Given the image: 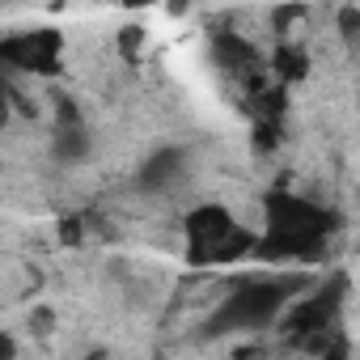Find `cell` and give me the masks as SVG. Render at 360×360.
Wrapping results in <instances>:
<instances>
[{
  "mask_svg": "<svg viewBox=\"0 0 360 360\" xmlns=\"http://www.w3.org/2000/svg\"><path fill=\"white\" fill-rule=\"evenodd\" d=\"M183 169H187V157H183V153H178V148H161V153H153V157L144 161L140 183H144V187L165 191L174 178H183Z\"/></svg>",
  "mask_w": 360,
  "mask_h": 360,
  "instance_id": "cell-6",
  "label": "cell"
},
{
  "mask_svg": "<svg viewBox=\"0 0 360 360\" xmlns=\"http://www.w3.org/2000/svg\"><path fill=\"white\" fill-rule=\"evenodd\" d=\"M0 356H13V339L9 335H0Z\"/></svg>",
  "mask_w": 360,
  "mask_h": 360,
  "instance_id": "cell-9",
  "label": "cell"
},
{
  "mask_svg": "<svg viewBox=\"0 0 360 360\" xmlns=\"http://www.w3.org/2000/svg\"><path fill=\"white\" fill-rule=\"evenodd\" d=\"M123 5H127V9H140V5H148V0H123Z\"/></svg>",
  "mask_w": 360,
  "mask_h": 360,
  "instance_id": "cell-10",
  "label": "cell"
},
{
  "mask_svg": "<svg viewBox=\"0 0 360 360\" xmlns=\"http://www.w3.org/2000/svg\"><path fill=\"white\" fill-rule=\"evenodd\" d=\"M0 64L22 72H56L60 64V34L56 30H30L0 43Z\"/></svg>",
  "mask_w": 360,
  "mask_h": 360,
  "instance_id": "cell-4",
  "label": "cell"
},
{
  "mask_svg": "<svg viewBox=\"0 0 360 360\" xmlns=\"http://www.w3.org/2000/svg\"><path fill=\"white\" fill-rule=\"evenodd\" d=\"M292 297L288 280H246L238 284L221 314H217V330H246V326H267Z\"/></svg>",
  "mask_w": 360,
  "mask_h": 360,
  "instance_id": "cell-2",
  "label": "cell"
},
{
  "mask_svg": "<svg viewBox=\"0 0 360 360\" xmlns=\"http://www.w3.org/2000/svg\"><path fill=\"white\" fill-rule=\"evenodd\" d=\"M9 115H13V89H9L5 77H0V127L9 123Z\"/></svg>",
  "mask_w": 360,
  "mask_h": 360,
  "instance_id": "cell-8",
  "label": "cell"
},
{
  "mask_svg": "<svg viewBox=\"0 0 360 360\" xmlns=\"http://www.w3.org/2000/svg\"><path fill=\"white\" fill-rule=\"evenodd\" d=\"M326 212L309 208L305 200L292 195H271L267 200V242L263 250L276 259H297V255H314L326 238Z\"/></svg>",
  "mask_w": 360,
  "mask_h": 360,
  "instance_id": "cell-1",
  "label": "cell"
},
{
  "mask_svg": "<svg viewBox=\"0 0 360 360\" xmlns=\"http://www.w3.org/2000/svg\"><path fill=\"white\" fill-rule=\"evenodd\" d=\"M89 127H85V119L64 102V110H60V123H56V136H51V153H56V161H64V165H77V161H85L89 157Z\"/></svg>",
  "mask_w": 360,
  "mask_h": 360,
  "instance_id": "cell-5",
  "label": "cell"
},
{
  "mask_svg": "<svg viewBox=\"0 0 360 360\" xmlns=\"http://www.w3.org/2000/svg\"><path fill=\"white\" fill-rule=\"evenodd\" d=\"M339 34H343L347 51H352V47H356V9H343V13H339Z\"/></svg>",
  "mask_w": 360,
  "mask_h": 360,
  "instance_id": "cell-7",
  "label": "cell"
},
{
  "mask_svg": "<svg viewBox=\"0 0 360 360\" xmlns=\"http://www.w3.org/2000/svg\"><path fill=\"white\" fill-rule=\"evenodd\" d=\"M187 238H191L195 263H225V259H238L255 246V238L242 225H233V217L225 208H200L187 221Z\"/></svg>",
  "mask_w": 360,
  "mask_h": 360,
  "instance_id": "cell-3",
  "label": "cell"
}]
</instances>
